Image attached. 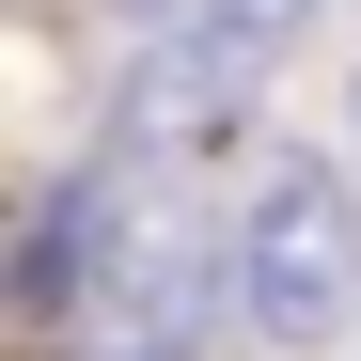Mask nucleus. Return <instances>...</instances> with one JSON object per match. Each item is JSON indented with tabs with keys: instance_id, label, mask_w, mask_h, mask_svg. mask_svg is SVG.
Segmentation results:
<instances>
[{
	"instance_id": "3",
	"label": "nucleus",
	"mask_w": 361,
	"mask_h": 361,
	"mask_svg": "<svg viewBox=\"0 0 361 361\" xmlns=\"http://www.w3.org/2000/svg\"><path fill=\"white\" fill-rule=\"evenodd\" d=\"M94 235H110V189H94V173H63V189H47V204L16 220V314H32V330H47V314L79 298V267H94Z\"/></svg>"
},
{
	"instance_id": "1",
	"label": "nucleus",
	"mask_w": 361,
	"mask_h": 361,
	"mask_svg": "<svg viewBox=\"0 0 361 361\" xmlns=\"http://www.w3.org/2000/svg\"><path fill=\"white\" fill-rule=\"evenodd\" d=\"M220 252H235V314H252L267 345H330L361 314V189H345V157L267 142L252 204L220 220Z\"/></svg>"
},
{
	"instance_id": "6",
	"label": "nucleus",
	"mask_w": 361,
	"mask_h": 361,
	"mask_svg": "<svg viewBox=\"0 0 361 361\" xmlns=\"http://www.w3.org/2000/svg\"><path fill=\"white\" fill-rule=\"evenodd\" d=\"M345 126H361V79H345Z\"/></svg>"
},
{
	"instance_id": "5",
	"label": "nucleus",
	"mask_w": 361,
	"mask_h": 361,
	"mask_svg": "<svg viewBox=\"0 0 361 361\" xmlns=\"http://www.w3.org/2000/svg\"><path fill=\"white\" fill-rule=\"evenodd\" d=\"M110 361H189V345H110Z\"/></svg>"
},
{
	"instance_id": "4",
	"label": "nucleus",
	"mask_w": 361,
	"mask_h": 361,
	"mask_svg": "<svg viewBox=\"0 0 361 361\" xmlns=\"http://www.w3.org/2000/svg\"><path fill=\"white\" fill-rule=\"evenodd\" d=\"M204 32H235V47H252V63H267L283 32H314V0H204Z\"/></svg>"
},
{
	"instance_id": "2",
	"label": "nucleus",
	"mask_w": 361,
	"mask_h": 361,
	"mask_svg": "<svg viewBox=\"0 0 361 361\" xmlns=\"http://www.w3.org/2000/svg\"><path fill=\"white\" fill-rule=\"evenodd\" d=\"M252 94H267L252 47L204 32V16H173V32L126 47V79H110V142L126 157H235L252 142Z\"/></svg>"
}]
</instances>
